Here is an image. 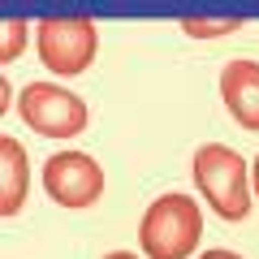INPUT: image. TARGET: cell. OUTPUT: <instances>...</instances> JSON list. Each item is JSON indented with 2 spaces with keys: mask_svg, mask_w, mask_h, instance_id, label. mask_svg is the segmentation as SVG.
I'll list each match as a JSON object with an SVG mask.
<instances>
[{
  "mask_svg": "<svg viewBox=\"0 0 259 259\" xmlns=\"http://www.w3.org/2000/svg\"><path fill=\"white\" fill-rule=\"evenodd\" d=\"M203 238V216L190 194H164L147 207L139 225V242L147 259H190V250Z\"/></svg>",
  "mask_w": 259,
  "mask_h": 259,
  "instance_id": "cell-1",
  "label": "cell"
},
{
  "mask_svg": "<svg viewBox=\"0 0 259 259\" xmlns=\"http://www.w3.org/2000/svg\"><path fill=\"white\" fill-rule=\"evenodd\" d=\"M194 182L212 203L221 221H246L250 216V190H246V164L225 143H207L194 151Z\"/></svg>",
  "mask_w": 259,
  "mask_h": 259,
  "instance_id": "cell-2",
  "label": "cell"
},
{
  "mask_svg": "<svg viewBox=\"0 0 259 259\" xmlns=\"http://www.w3.org/2000/svg\"><path fill=\"white\" fill-rule=\"evenodd\" d=\"M18 112H22V121H26L35 134H44V139H74V134L87 130V121H91L87 104L78 100L74 91L48 87V82H30L26 91H22V100H18Z\"/></svg>",
  "mask_w": 259,
  "mask_h": 259,
  "instance_id": "cell-3",
  "label": "cell"
},
{
  "mask_svg": "<svg viewBox=\"0 0 259 259\" xmlns=\"http://www.w3.org/2000/svg\"><path fill=\"white\" fill-rule=\"evenodd\" d=\"M35 39H39V61L61 78L82 74L95 61V44H100L91 18H44Z\"/></svg>",
  "mask_w": 259,
  "mask_h": 259,
  "instance_id": "cell-4",
  "label": "cell"
},
{
  "mask_svg": "<svg viewBox=\"0 0 259 259\" xmlns=\"http://www.w3.org/2000/svg\"><path fill=\"white\" fill-rule=\"evenodd\" d=\"M44 186L48 199L61 207H91L104 190V168L87 151H61V156H48Z\"/></svg>",
  "mask_w": 259,
  "mask_h": 259,
  "instance_id": "cell-5",
  "label": "cell"
},
{
  "mask_svg": "<svg viewBox=\"0 0 259 259\" xmlns=\"http://www.w3.org/2000/svg\"><path fill=\"white\" fill-rule=\"evenodd\" d=\"M225 108L238 117V125L259 130V65L255 61H229L221 74Z\"/></svg>",
  "mask_w": 259,
  "mask_h": 259,
  "instance_id": "cell-6",
  "label": "cell"
},
{
  "mask_svg": "<svg viewBox=\"0 0 259 259\" xmlns=\"http://www.w3.org/2000/svg\"><path fill=\"white\" fill-rule=\"evenodd\" d=\"M30 190V168H26V147H22L13 134L0 139V216L13 221L26 203Z\"/></svg>",
  "mask_w": 259,
  "mask_h": 259,
  "instance_id": "cell-7",
  "label": "cell"
},
{
  "mask_svg": "<svg viewBox=\"0 0 259 259\" xmlns=\"http://www.w3.org/2000/svg\"><path fill=\"white\" fill-rule=\"evenodd\" d=\"M26 48V22L22 18H9L5 22V44H0V65H13Z\"/></svg>",
  "mask_w": 259,
  "mask_h": 259,
  "instance_id": "cell-8",
  "label": "cell"
},
{
  "mask_svg": "<svg viewBox=\"0 0 259 259\" xmlns=\"http://www.w3.org/2000/svg\"><path fill=\"white\" fill-rule=\"evenodd\" d=\"M242 22L238 18H229V22H194V18H186L182 22V30L186 35H194V39H212V35H229V30H238Z\"/></svg>",
  "mask_w": 259,
  "mask_h": 259,
  "instance_id": "cell-9",
  "label": "cell"
},
{
  "mask_svg": "<svg viewBox=\"0 0 259 259\" xmlns=\"http://www.w3.org/2000/svg\"><path fill=\"white\" fill-rule=\"evenodd\" d=\"M203 259H238V255H233V250H207Z\"/></svg>",
  "mask_w": 259,
  "mask_h": 259,
  "instance_id": "cell-10",
  "label": "cell"
},
{
  "mask_svg": "<svg viewBox=\"0 0 259 259\" xmlns=\"http://www.w3.org/2000/svg\"><path fill=\"white\" fill-rule=\"evenodd\" d=\"M104 259H134V255H125V250H117V255H104Z\"/></svg>",
  "mask_w": 259,
  "mask_h": 259,
  "instance_id": "cell-11",
  "label": "cell"
},
{
  "mask_svg": "<svg viewBox=\"0 0 259 259\" xmlns=\"http://www.w3.org/2000/svg\"><path fill=\"white\" fill-rule=\"evenodd\" d=\"M255 194H259V160H255Z\"/></svg>",
  "mask_w": 259,
  "mask_h": 259,
  "instance_id": "cell-12",
  "label": "cell"
}]
</instances>
